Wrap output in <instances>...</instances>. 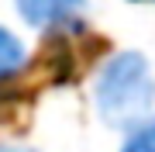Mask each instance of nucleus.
Returning a JSON list of instances; mask_svg holds the SVG:
<instances>
[{"instance_id":"nucleus-1","label":"nucleus","mask_w":155,"mask_h":152,"mask_svg":"<svg viewBox=\"0 0 155 152\" xmlns=\"http://www.w3.org/2000/svg\"><path fill=\"white\" fill-rule=\"evenodd\" d=\"M93 100L100 118L114 128H134L148 121V111L155 104V76L148 59L134 49L114 52L97 73Z\"/></svg>"},{"instance_id":"nucleus-2","label":"nucleus","mask_w":155,"mask_h":152,"mask_svg":"<svg viewBox=\"0 0 155 152\" xmlns=\"http://www.w3.org/2000/svg\"><path fill=\"white\" fill-rule=\"evenodd\" d=\"M14 4L21 21L31 28H55L79 17V11H86V0H14Z\"/></svg>"},{"instance_id":"nucleus-3","label":"nucleus","mask_w":155,"mask_h":152,"mask_svg":"<svg viewBox=\"0 0 155 152\" xmlns=\"http://www.w3.org/2000/svg\"><path fill=\"white\" fill-rule=\"evenodd\" d=\"M28 66V49L11 28L0 24V79H11Z\"/></svg>"},{"instance_id":"nucleus-4","label":"nucleus","mask_w":155,"mask_h":152,"mask_svg":"<svg viewBox=\"0 0 155 152\" xmlns=\"http://www.w3.org/2000/svg\"><path fill=\"white\" fill-rule=\"evenodd\" d=\"M121 152H155V118L141 121L131 128V135L124 138Z\"/></svg>"}]
</instances>
